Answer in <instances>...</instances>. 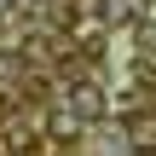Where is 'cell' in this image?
Wrapping results in <instances>:
<instances>
[{
	"mask_svg": "<svg viewBox=\"0 0 156 156\" xmlns=\"http://www.w3.org/2000/svg\"><path fill=\"white\" fill-rule=\"evenodd\" d=\"M64 110H75L81 122H98L110 104H104V87H98V81H69V87H64Z\"/></svg>",
	"mask_w": 156,
	"mask_h": 156,
	"instance_id": "6da1fadb",
	"label": "cell"
},
{
	"mask_svg": "<svg viewBox=\"0 0 156 156\" xmlns=\"http://www.w3.org/2000/svg\"><path fill=\"white\" fill-rule=\"evenodd\" d=\"M139 6H145V0H110V6H104V17H110V23H133V17H139Z\"/></svg>",
	"mask_w": 156,
	"mask_h": 156,
	"instance_id": "7a4b0ae2",
	"label": "cell"
},
{
	"mask_svg": "<svg viewBox=\"0 0 156 156\" xmlns=\"http://www.w3.org/2000/svg\"><path fill=\"white\" fill-rule=\"evenodd\" d=\"M12 6H17V0H0V17H6V12H12Z\"/></svg>",
	"mask_w": 156,
	"mask_h": 156,
	"instance_id": "3957f363",
	"label": "cell"
}]
</instances>
